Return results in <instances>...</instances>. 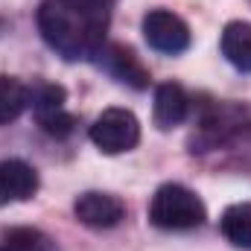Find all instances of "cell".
I'll list each match as a JSON object with an SVG mask.
<instances>
[{
  "mask_svg": "<svg viewBox=\"0 0 251 251\" xmlns=\"http://www.w3.org/2000/svg\"><path fill=\"white\" fill-rule=\"evenodd\" d=\"M100 3H105V6H108V3H114V0H100Z\"/></svg>",
  "mask_w": 251,
  "mask_h": 251,
  "instance_id": "14",
  "label": "cell"
},
{
  "mask_svg": "<svg viewBox=\"0 0 251 251\" xmlns=\"http://www.w3.org/2000/svg\"><path fill=\"white\" fill-rule=\"evenodd\" d=\"M29 105H32V91L21 79L0 73V126L15 123Z\"/></svg>",
  "mask_w": 251,
  "mask_h": 251,
  "instance_id": "11",
  "label": "cell"
},
{
  "mask_svg": "<svg viewBox=\"0 0 251 251\" xmlns=\"http://www.w3.org/2000/svg\"><path fill=\"white\" fill-rule=\"evenodd\" d=\"M91 143L105 155H123L140 143V120L128 108H105L91 126Z\"/></svg>",
  "mask_w": 251,
  "mask_h": 251,
  "instance_id": "3",
  "label": "cell"
},
{
  "mask_svg": "<svg viewBox=\"0 0 251 251\" xmlns=\"http://www.w3.org/2000/svg\"><path fill=\"white\" fill-rule=\"evenodd\" d=\"M108 6L100 0H44L38 32L44 44L67 62H91L108 38Z\"/></svg>",
  "mask_w": 251,
  "mask_h": 251,
  "instance_id": "1",
  "label": "cell"
},
{
  "mask_svg": "<svg viewBox=\"0 0 251 251\" xmlns=\"http://www.w3.org/2000/svg\"><path fill=\"white\" fill-rule=\"evenodd\" d=\"M190 114V97L178 82H161L155 88V102H152V120L161 131H170L181 126Z\"/></svg>",
  "mask_w": 251,
  "mask_h": 251,
  "instance_id": "8",
  "label": "cell"
},
{
  "mask_svg": "<svg viewBox=\"0 0 251 251\" xmlns=\"http://www.w3.org/2000/svg\"><path fill=\"white\" fill-rule=\"evenodd\" d=\"M143 38L155 53L178 56L190 47V26L170 9H149L143 15Z\"/></svg>",
  "mask_w": 251,
  "mask_h": 251,
  "instance_id": "4",
  "label": "cell"
},
{
  "mask_svg": "<svg viewBox=\"0 0 251 251\" xmlns=\"http://www.w3.org/2000/svg\"><path fill=\"white\" fill-rule=\"evenodd\" d=\"M38 193V173L26 161H0V207L15 201H29Z\"/></svg>",
  "mask_w": 251,
  "mask_h": 251,
  "instance_id": "7",
  "label": "cell"
},
{
  "mask_svg": "<svg viewBox=\"0 0 251 251\" xmlns=\"http://www.w3.org/2000/svg\"><path fill=\"white\" fill-rule=\"evenodd\" d=\"M3 251H50V240L38 231V228H6L3 240H0Z\"/></svg>",
  "mask_w": 251,
  "mask_h": 251,
  "instance_id": "12",
  "label": "cell"
},
{
  "mask_svg": "<svg viewBox=\"0 0 251 251\" xmlns=\"http://www.w3.org/2000/svg\"><path fill=\"white\" fill-rule=\"evenodd\" d=\"M100 67L105 73H111L117 82H123L134 91H143L149 88V70L140 64V59L128 50V47H120V44H105L97 56Z\"/></svg>",
  "mask_w": 251,
  "mask_h": 251,
  "instance_id": "6",
  "label": "cell"
},
{
  "mask_svg": "<svg viewBox=\"0 0 251 251\" xmlns=\"http://www.w3.org/2000/svg\"><path fill=\"white\" fill-rule=\"evenodd\" d=\"M35 117H38V126L50 134V137H67L73 131V114H67V108L59 105V108H35Z\"/></svg>",
  "mask_w": 251,
  "mask_h": 251,
  "instance_id": "13",
  "label": "cell"
},
{
  "mask_svg": "<svg viewBox=\"0 0 251 251\" xmlns=\"http://www.w3.org/2000/svg\"><path fill=\"white\" fill-rule=\"evenodd\" d=\"M219 50L225 62L237 67L240 73H251V24L249 21H231L222 29Z\"/></svg>",
  "mask_w": 251,
  "mask_h": 251,
  "instance_id": "9",
  "label": "cell"
},
{
  "mask_svg": "<svg viewBox=\"0 0 251 251\" xmlns=\"http://www.w3.org/2000/svg\"><path fill=\"white\" fill-rule=\"evenodd\" d=\"M0 251H3V249H0Z\"/></svg>",
  "mask_w": 251,
  "mask_h": 251,
  "instance_id": "15",
  "label": "cell"
},
{
  "mask_svg": "<svg viewBox=\"0 0 251 251\" xmlns=\"http://www.w3.org/2000/svg\"><path fill=\"white\" fill-rule=\"evenodd\" d=\"M219 231L234 249L251 251V201L228 204L219 219Z\"/></svg>",
  "mask_w": 251,
  "mask_h": 251,
  "instance_id": "10",
  "label": "cell"
},
{
  "mask_svg": "<svg viewBox=\"0 0 251 251\" xmlns=\"http://www.w3.org/2000/svg\"><path fill=\"white\" fill-rule=\"evenodd\" d=\"M73 213L82 225L94 228V231H108L114 225H120L126 216L123 201L111 193H102V190H88L82 196H76L73 201Z\"/></svg>",
  "mask_w": 251,
  "mask_h": 251,
  "instance_id": "5",
  "label": "cell"
},
{
  "mask_svg": "<svg viewBox=\"0 0 251 251\" xmlns=\"http://www.w3.org/2000/svg\"><path fill=\"white\" fill-rule=\"evenodd\" d=\"M204 219V201L184 184H161L149 201V222L161 231H193Z\"/></svg>",
  "mask_w": 251,
  "mask_h": 251,
  "instance_id": "2",
  "label": "cell"
}]
</instances>
